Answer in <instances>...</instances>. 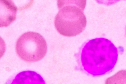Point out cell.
Here are the masks:
<instances>
[{"instance_id": "obj_4", "label": "cell", "mask_w": 126, "mask_h": 84, "mask_svg": "<svg viewBox=\"0 0 126 84\" xmlns=\"http://www.w3.org/2000/svg\"><path fill=\"white\" fill-rule=\"evenodd\" d=\"M17 10L12 0H0V27H7L14 22Z\"/></svg>"}, {"instance_id": "obj_3", "label": "cell", "mask_w": 126, "mask_h": 84, "mask_svg": "<svg viewBox=\"0 0 126 84\" xmlns=\"http://www.w3.org/2000/svg\"><path fill=\"white\" fill-rule=\"evenodd\" d=\"M17 55L23 61L34 63L42 60L48 51L46 41L38 33L29 32L22 35L16 45Z\"/></svg>"}, {"instance_id": "obj_7", "label": "cell", "mask_w": 126, "mask_h": 84, "mask_svg": "<svg viewBox=\"0 0 126 84\" xmlns=\"http://www.w3.org/2000/svg\"><path fill=\"white\" fill-rule=\"evenodd\" d=\"M106 84H126V70H120L113 76L108 78Z\"/></svg>"}, {"instance_id": "obj_5", "label": "cell", "mask_w": 126, "mask_h": 84, "mask_svg": "<svg viewBox=\"0 0 126 84\" xmlns=\"http://www.w3.org/2000/svg\"><path fill=\"white\" fill-rule=\"evenodd\" d=\"M16 84H45L42 77L36 73L26 71L20 73L15 79Z\"/></svg>"}, {"instance_id": "obj_2", "label": "cell", "mask_w": 126, "mask_h": 84, "mask_svg": "<svg viewBox=\"0 0 126 84\" xmlns=\"http://www.w3.org/2000/svg\"><path fill=\"white\" fill-rule=\"evenodd\" d=\"M54 25L57 31L61 35L75 37L85 29L86 18L80 8L75 6H65L60 9L55 16Z\"/></svg>"}, {"instance_id": "obj_6", "label": "cell", "mask_w": 126, "mask_h": 84, "mask_svg": "<svg viewBox=\"0 0 126 84\" xmlns=\"http://www.w3.org/2000/svg\"><path fill=\"white\" fill-rule=\"evenodd\" d=\"M57 6L59 9L65 6L77 7L83 11L86 7L87 0H57Z\"/></svg>"}, {"instance_id": "obj_1", "label": "cell", "mask_w": 126, "mask_h": 84, "mask_svg": "<svg viewBox=\"0 0 126 84\" xmlns=\"http://www.w3.org/2000/svg\"><path fill=\"white\" fill-rule=\"evenodd\" d=\"M118 58L117 48L111 41L103 38L87 42L83 47L81 55L84 70L95 76L103 75L111 70Z\"/></svg>"}, {"instance_id": "obj_9", "label": "cell", "mask_w": 126, "mask_h": 84, "mask_svg": "<svg viewBox=\"0 0 126 84\" xmlns=\"http://www.w3.org/2000/svg\"></svg>"}, {"instance_id": "obj_8", "label": "cell", "mask_w": 126, "mask_h": 84, "mask_svg": "<svg viewBox=\"0 0 126 84\" xmlns=\"http://www.w3.org/2000/svg\"><path fill=\"white\" fill-rule=\"evenodd\" d=\"M6 50L5 42L3 38L0 37V59L1 58L5 53Z\"/></svg>"}]
</instances>
